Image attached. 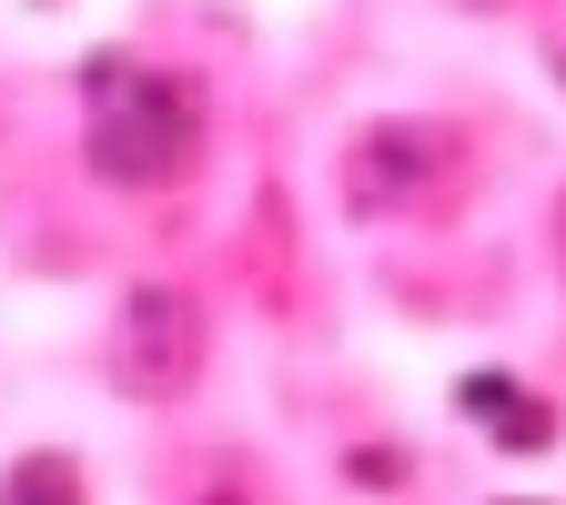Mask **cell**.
Wrapping results in <instances>:
<instances>
[{
    "instance_id": "cell-3",
    "label": "cell",
    "mask_w": 566,
    "mask_h": 505,
    "mask_svg": "<svg viewBox=\"0 0 566 505\" xmlns=\"http://www.w3.org/2000/svg\"><path fill=\"white\" fill-rule=\"evenodd\" d=\"M436 182H446V131H424V122H375L344 152V202L354 212H405Z\"/></svg>"
},
{
    "instance_id": "cell-2",
    "label": "cell",
    "mask_w": 566,
    "mask_h": 505,
    "mask_svg": "<svg viewBox=\"0 0 566 505\" xmlns=\"http://www.w3.org/2000/svg\"><path fill=\"white\" fill-rule=\"evenodd\" d=\"M202 375V304L182 283H132L122 314H112V385L142 404H172Z\"/></svg>"
},
{
    "instance_id": "cell-1",
    "label": "cell",
    "mask_w": 566,
    "mask_h": 505,
    "mask_svg": "<svg viewBox=\"0 0 566 505\" xmlns=\"http://www.w3.org/2000/svg\"><path fill=\"white\" fill-rule=\"evenodd\" d=\"M202 141V102L192 82H172V71H132V61H102L92 71V172L102 182H132L153 192L192 162Z\"/></svg>"
},
{
    "instance_id": "cell-4",
    "label": "cell",
    "mask_w": 566,
    "mask_h": 505,
    "mask_svg": "<svg viewBox=\"0 0 566 505\" xmlns=\"http://www.w3.org/2000/svg\"><path fill=\"white\" fill-rule=\"evenodd\" d=\"M0 505H82V485H71V465H61V455H31V465H11Z\"/></svg>"
}]
</instances>
